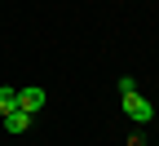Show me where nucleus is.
Returning <instances> with one entry per match:
<instances>
[{"label":"nucleus","mask_w":159,"mask_h":146,"mask_svg":"<svg viewBox=\"0 0 159 146\" xmlns=\"http://www.w3.org/2000/svg\"><path fill=\"white\" fill-rule=\"evenodd\" d=\"M27 129H31V115H27V111H9V115H5V133L18 137V133H27Z\"/></svg>","instance_id":"3"},{"label":"nucleus","mask_w":159,"mask_h":146,"mask_svg":"<svg viewBox=\"0 0 159 146\" xmlns=\"http://www.w3.org/2000/svg\"><path fill=\"white\" fill-rule=\"evenodd\" d=\"M124 111H128V120H133V124H146V120H155V106H150L142 93H128V97H124Z\"/></svg>","instance_id":"1"},{"label":"nucleus","mask_w":159,"mask_h":146,"mask_svg":"<svg viewBox=\"0 0 159 146\" xmlns=\"http://www.w3.org/2000/svg\"><path fill=\"white\" fill-rule=\"evenodd\" d=\"M40 106H44V89H18V111L35 115Z\"/></svg>","instance_id":"2"},{"label":"nucleus","mask_w":159,"mask_h":146,"mask_svg":"<svg viewBox=\"0 0 159 146\" xmlns=\"http://www.w3.org/2000/svg\"><path fill=\"white\" fill-rule=\"evenodd\" d=\"M155 146H159V142H155Z\"/></svg>","instance_id":"6"},{"label":"nucleus","mask_w":159,"mask_h":146,"mask_svg":"<svg viewBox=\"0 0 159 146\" xmlns=\"http://www.w3.org/2000/svg\"><path fill=\"white\" fill-rule=\"evenodd\" d=\"M18 111V89H0V115Z\"/></svg>","instance_id":"4"},{"label":"nucleus","mask_w":159,"mask_h":146,"mask_svg":"<svg viewBox=\"0 0 159 146\" xmlns=\"http://www.w3.org/2000/svg\"><path fill=\"white\" fill-rule=\"evenodd\" d=\"M128 93H137V84H133V75H119V97H128Z\"/></svg>","instance_id":"5"}]
</instances>
